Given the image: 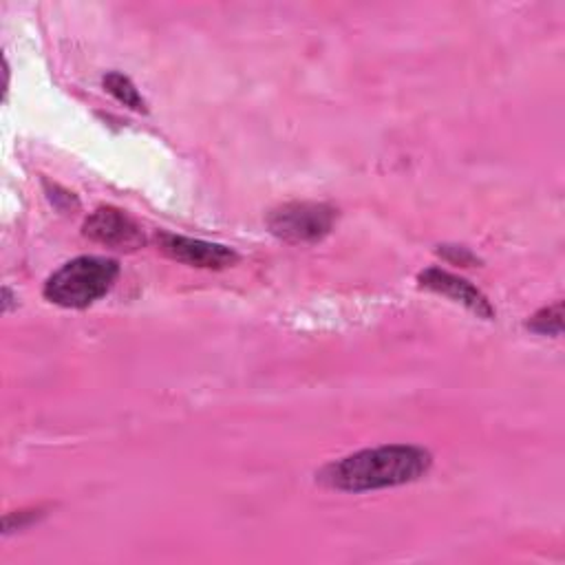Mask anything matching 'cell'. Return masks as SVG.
<instances>
[{"mask_svg": "<svg viewBox=\"0 0 565 565\" xmlns=\"http://www.w3.org/2000/svg\"><path fill=\"white\" fill-rule=\"evenodd\" d=\"M430 463L433 457L428 450L411 444H391L364 448L327 463L318 472V481L344 492L393 488L417 481L428 472Z\"/></svg>", "mask_w": 565, "mask_h": 565, "instance_id": "cell-1", "label": "cell"}, {"mask_svg": "<svg viewBox=\"0 0 565 565\" xmlns=\"http://www.w3.org/2000/svg\"><path fill=\"white\" fill-rule=\"evenodd\" d=\"M117 276V260L104 256H77L49 276L44 296L60 307L82 309L106 296Z\"/></svg>", "mask_w": 565, "mask_h": 565, "instance_id": "cell-2", "label": "cell"}, {"mask_svg": "<svg viewBox=\"0 0 565 565\" xmlns=\"http://www.w3.org/2000/svg\"><path fill=\"white\" fill-rule=\"evenodd\" d=\"M335 218L338 210L327 203L296 201L271 210L267 225L274 236L287 243H316L333 230Z\"/></svg>", "mask_w": 565, "mask_h": 565, "instance_id": "cell-3", "label": "cell"}, {"mask_svg": "<svg viewBox=\"0 0 565 565\" xmlns=\"http://www.w3.org/2000/svg\"><path fill=\"white\" fill-rule=\"evenodd\" d=\"M84 234L102 243L110 249H137L143 243L141 225L128 216L124 210L117 207H97L86 221H84Z\"/></svg>", "mask_w": 565, "mask_h": 565, "instance_id": "cell-4", "label": "cell"}, {"mask_svg": "<svg viewBox=\"0 0 565 565\" xmlns=\"http://www.w3.org/2000/svg\"><path fill=\"white\" fill-rule=\"evenodd\" d=\"M159 249L177 263L205 269H223L238 260V254L225 245L168 232L159 234Z\"/></svg>", "mask_w": 565, "mask_h": 565, "instance_id": "cell-5", "label": "cell"}, {"mask_svg": "<svg viewBox=\"0 0 565 565\" xmlns=\"http://www.w3.org/2000/svg\"><path fill=\"white\" fill-rule=\"evenodd\" d=\"M419 285L430 289V291H437V294H444L457 302H461L463 307H468L472 313L481 316V318H494V309L490 305V300L475 287L470 285L468 280L446 271V269H439V267H428L419 274Z\"/></svg>", "mask_w": 565, "mask_h": 565, "instance_id": "cell-6", "label": "cell"}, {"mask_svg": "<svg viewBox=\"0 0 565 565\" xmlns=\"http://www.w3.org/2000/svg\"><path fill=\"white\" fill-rule=\"evenodd\" d=\"M104 88L117 99L121 102L124 106L132 108V110H139V113H146V102L143 97L139 95V90L135 88V84L130 82V77H126L124 73L119 71H110L104 75Z\"/></svg>", "mask_w": 565, "mask_h": 565, "instance_id": "cell-7", "label": "cell"}, {"mask_svg": "<svg viewBox=\"0 0 565 565\" xmlns=\"http://www.w3.org/2000/svg\"><path fill=\"white\" fill-rule=\"evenodd\" d=\"M527 327L536 333H543V335H558L561 329H563V302L558 300V302L536 311L527 320Z\"/></svg>", "mask_w": 565, "mask_h": 565, "instance_id": "cell-8", "label": "cell"}, {"mask_svg": "<svg viewBox=\"0 0 565 565\" xmlns=\"http://www.w3.org/2000/svg\"><path fill=\"white\" fill-rule=\"evenodd\" d=\"M441 252L450 258V260H455V263H459V265H470V263H475L477 258L468 252V249H463V247H450V245H444L441 247Z\"/></svg>", "mask_w": 565, "mask_h": 565, "instance_id": "cell-9", "label": "cell"}]
</instances>
